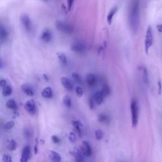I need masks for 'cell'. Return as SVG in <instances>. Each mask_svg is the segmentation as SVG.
I'll return each mask as SVG.
<instances>
[{
    "label": "cell",
    "mask_w": 162,
    "mask_h": 162,
    "mask_svg": "<svg viewBox=\"0 0 162 162\" xmlns=\"http://www.w3.org/2000/svg\"><path fill=\"white\" fill-rule=\"evenodd\" d=\"M128 23L133 32L138 30L140 24V0H132L129 7Z\"/></svg>",
    "instance_id": "cell-1"
},
{
    "label": "cell",
    "mask_w": 162,
    "mask_h": 162,
    "mask_svg": "<svg viewBox=\"0 0 162 162\" xmlns=\"http://www.w3.org/2000/svg\"><path fill=\"white\" fill-rule=\"evenodd\" d=\"M131 111L132 116V125L133 128H135L138 124L139 118V106L137 101L133 99L131 103Z\"/></svg>",
    "instance_id": "cell-2"
},
{
    "label": "cell",
    "mask_w": 162,
    "mask_h": 162,
    "mask_svg": "<svg viewBox=\"0 0 162 162\" xmlns=\"http://www.w3.org/2000/svg\"><path fill=\"white\" fill-rule=\"evenodd\" d=\"M55 27L59 31L67 34H72L74 31V29L71 25L61 21H57L55 23Z\"/></svg>",
    "instance_id": "cell-3"
},
{
    "label": "cell",
    "mask_w": 162,
    "mask_h": 162,
    "mask_svg": "<svg viewBox=\"0 0 162 162\" xmlns=\"http://www.w3.org/2000/svg\"><path fill=\"white\" fill-rule=\"evenodd\" d=\"M153 36L152 29L151 27H148L146 30V33L145 43H144L145 51L147 54L148 53L150 48L153 44Z\"/></svg>",
    "instance_id": "cell-4"
},
{
    "label": "cell",
    "mask_w": 162,
    "mask_h": 162,
    "mask_svg": "<svg viewBox=\"0 0 162 162\" xmlns=\"http://www.w3.org/2000/svg\"><path fill=\"white\" fill-rule=\"evenodd\" d=\"M21 24L24 29V30L30 33L33 30V25H32V21L27 15H22L20 17Z\"/></svg>",
    "instance_id": "cell-5"
},
{
    "label": "cell",
    "mask_w": 162,
    "mask_h": 162,
    "mask_svg": "<svg viewBox=\"0 0 162 162\" xmlns=\"http://www.w3.org/2000/svg\"><path fill=\"white\" fill-rule=\"evenodd\" d=\"M40 38L44 43H48L51 42L53 39V33L52 30L49 29H44L42 32Z\"/></svg>",
    "instance_id": "cell-6"
},
{
    "label": "cell",
    "mask_w": 162,
    "mask_h": 162,
    "mask_svg": "<svg viewBox=\"0 0 162 162\" xmlns=\"http://www.w3.org/2000/svg\"><path fill=\"white\" fill-rule=\"evenodd\" d=\"M70 154L74 156L76 162H84V158L83 152L77 148H74L70 151Z\"/></svg>",
    "instance_id": "cell-7"
},
{
    "label": "cell",
    "mask_w": 162,
    "mask_h": 162,
    "mask_svg": "<svg viewBox=\"0 0 162 162\" xmlns=\"http://www.w3.org/2000/svg\"><path fill=\"white\" fill-rule=\"evenodd\" d=\"M80 150L83 155L86 157H89L92 155V148L90 144L87 141H83L81 144Z\"/></svg>",
    "instance_id": "cell-8"
},
{
    "label": "cell",
    "mask_w": 162,
    "mask_h": 162,
    "mask_svg": "<svg viewBox=\"0 0 162 162\" xmlns=\"http://www.w3.org/2000/svg\"><path fill=\"white\" fill-rule=\"evenodd\" d=\"M24 108L29 113V114H32V115L36 113V107L34 100H30L26 101L24 105Z\"/></svg>",
    "instance_id": "cell-9"
},
{
    "label": "cell",
    "mask_w": 162,
    "mask_h": 162,
    "mask_svg": "<svg viewBox=\"0 0 162 162\" xmlns=\"http://www.w3.org/2000/svg\"><path fill=\"white\" fill-rule=\"evenodd\" d=\"M71 49L73 52L78 53H83L86 52V46L82 43H75L72 44Z\"/></svg>",
    "instance_id": "cell-10"
},
{
    "label": "cell",
    "mask_w": 162,
    "mask_h": 162,
    "mask_svg": "<svg viewBox=\"0 0 162 162\" xmlns=\"http://www.w3.org/2000/svg\"><path fill=\"white\" fill-rule=\"evenodd\" d=\"M8 31L7 30V28L3 24H2L1 27H0V43H1V44L6 42L8 38Z\"/></svg>",
    "instance_id": "cell-11"
},
{
    "label": "cell",
    "mask_w": 162,
    "mask_h": 162,
    "mask_svg": "<svg viewBox=\"0 0 162 162\" xmlns=\"http://www.w3.org/2000/svg\"><path fill=\"white\" fill-rule=\"evenodd\" d=\"M30 155V148L29 146H25L23 148L21 155L20 162H28Z\"/></svg>",
    "instance_id": "cell-12"
},
{
    "label": "cell",
    "mask_w": 162,
    "mask_h": 162,
    "mask_svg": "<svg viewBox=\"0 0 162 162\" xmlns=\"http://www.w3.org/2000/svg\"><path fill=\"white\" fill-rule=\"evenodd\" d=\"M61 83L65 89H66L67 90L70 91L73 90L74 85L71 82V80L69 78L66 77H62L61 78Z\"/></svg>",
    "instance_id": "cell-13"
},
{
    "label": "cell",
    "mask_w": 162,
    "mask_h": 162,
    "mask_svg": "<svg viewBox=\"0 0 162 162\" xmlns=\"http://www.w3.org/2000/svg\"><path fill=\"white\" fill-rule=\"evenodd\" d=\"M48 158L52 162H60L61 158L60 154L55 151L51 150L48 153Z\"/></svg>",
    "instance_id": "cell-14"
},
{
    "label": "cell",
    "mask_w": 162,
    "mask_h": 162,
    "mask_svg": "<svg viewBox=\"0 0 162 162\" xmlns=\"http://www.w3.org/2000/svg\"><path fill=\"white\" fill-rule=\"evenodd\" d=\"M41 95L44 98L51 99V98H52L53 95V90L50 87H46L44 89H43V90L42 91Z\"/></svg>",
    "instance_id": "cell-15"
},
{
    "label": "cell",
    "mask_w": 162,
    "mask_h": 162,
    "mask_svg": "<svg viewBox=\"0 0 162 162\" xmlns=\"http://www.w3.org/2000/svg\"><path fill=\"white\" fill-rule=\"evenodd\" d=\"M117 11H118V7H113V8H111V10L110 11V12L108 13V14L107 15L106 20H107V22H108L109 25L111 24L113 19V17H115V15L117 13Z\"/></svg>",
    "instance_id": "cell-16"
},
{
    "label": "cell",
    "mask_w": 162,
    "mask_h": 162,
    "mask_svg": "<svg viewBox=\"0 0 162 162\" xmlns=\"http://www.w3.org/2000/svg\"><path fill=\"white\" fill-rule=\"evenodd\" d=\"M93 98H94V100L96 103L97 105H100L103 103L104 99H105V97L102 94L101 91H99V92H97L94 94Z\"/></svg>",
    "instance_id": "cell-17"
},
{
    "label": "cell",
    "mask_w": 162,
    "mask_h": 162,
    "mask_svg": "<svg viewBox=\"0 0 162 162\" xmlns=\"http://www.w3.org/2000/svg\"><path fill=\"white\" fill-rule=\"evenodd\" d=\"M72 124L74 127V128L75 129V131L80 136L82 135V129H83V125L80 122L77 121V120H72Z\"/></svg>",
    "instance_id": "cell-18"
},
{
    "label": "cell",
    "mask_w": 162,
    "mask_h": 162,
    "mask_svg": "<svg viewBox=\"0 0 162 162\" xmlns=\"http://www.w3.org/2000/svg\"><path fill=\"white\" fill-rule=\"evenodd\" d=\"M22 91L29 96H32L34 94V92L32 88L28 84H23L21 87Z\"/></svg>",
    "instance_id": "cell-19"
},
{
    "label": "cell",
    "mask_w": 162,
    "mask_h": 162,
    "mask_svg": "<svg viewBox=\"0 0 162 162\" xmlns=\"http://www.w3.org/2000/svg\"><path fill=\"white\" fill-rule=\"evenodd\" d=\"M96 82V77L92 74H89L86 77V83L90 86H92L95 85Z\"/></svg>",
    "instance_id": "cell-20"
},
{
    "label": "cell",
    "mask_w": 162,
    "mask_h": 162,
    "mask_svg": "<svg viewBox=\"0 0 162 162\" xmlns=\"http://www.w3.org/2000/svg\"><path fill=\"white\" fill-rule=\"evenodd\" d=\"M6 106L8 108L13 110H17L18 109L17 103H16V101L13 99H10L8 100L6 103Z\"/></svg>",
    "instance_id": "cell-21"
},
{
    "label": "cell",
    "mask_w": 162,
    "mask_h": 162,
    "mask_svg": "<svg viewBox=\"0 0 162 162\" xmlns=\"http://www.w3.org/2000/svg\"><path fill=\"white\" fill-rule=\"evenodd\" d=\"M58 58L60 62L63 65H67V56L63 53H58L57 54Z\"/></svg>",
    "instance_id": "cell-22"
},
{
    "label": "cell",
    "mask_w": 162,
    "mask_h": 162,
    "mask_svg": "<svg viewBox=\"0 0 162 162\" xmlns=\"http://www.w3.org/2000/svg\"><path fill=\"white\" fill-rule=\"evenodd\" d=\"M63 103L67 108H70L72 106V101L69 95H65L63 98Z\"/></svg>",
    "instance_id": "cell-23"
},
{
    "label": "cell",
    "mask_w": 162,
    "mask_h": 162,
    "mask_svg": "<svg viewBox=\"0 0 162 162\" xmlns=\"http://www.w3.org/2000/svg\"><path fill=\"white\" fill-rule=\"evenodd\" d=\"M17 142L14 140H11L8 146H7V148L9 151H13L17 150Z\"/></svg>",
    "instance_id": "cell-24"
},
{
    "label": "cell",
    "mask_w": 162,
    "mask_h": 162,
    "mask_svg": "<svg viewBox=\"0 0 162 162\" xmlns=\"http://www.w3.org/2000/svg\"><path fill=\"white\" fill-rule=\"evenodd\" d=\"M12 93V89L10 86L7 85L4 88H2V94L3 96H9Z\"/></svg>",
    "instance_id": "cell-25"
},
{
    "label": "cell",
    "mask_w": 162,
    "mask_h": 162,
    "mask_svg": "<svg viewBox=\"0 0 162 162\" xmlns=\"http://www.w3.org/2000/svg\"><path fill=\"white\" fill-rule=\"evenodd\" d=\"M101 92L102 93V94L105 96V97H106V96H108L109 95H110L111 94V89H110V88L105 84V85H103L102 88H101Z\"/></svg>",
    "instance_id": "cell-26"
},
{
    "label": "cell",
    "mask_w": 162,
    "mask_h": 162,
    "mask_svg": "<svg viewBox=\"0 0 162 162\" xmlns=\"http://www.w3.org/2000/svg\"><path fill=\"white\" fill-rule=\"evenodd\" d=\"M98 120L100 122L104 123V124L108 123L109 120H110L108 117L106 115L104 114V113H100L98 117Z\"/></svg>",
    "instance_id": "cell-27"
},
{
    "label": "cell",
    "mask_w": 162,
    "mask_h": 162,
    "mask_svg": "<svg viewBox=\"0 0 162 162\" xmlns=\"http://www.w3.org/2000/svg\"><path fill=\"white\" fill-rule=\"evenodd\" d=\"M94 136H95V138L97 141H100L103 138L104 134L101 130L98 129V130H96L94 132Z\"/></svg>",
    "instance_id": "cell-28"
},
{
    "label": "cell",
    "mask_w": 162,
    "mask_h": 162,
    "mask_svg": "<svg viewBox=\"0 0 162 162\" xmlns=\"http://www.w3.org/2000/svg\"><path fill=\"white\" fill-rule=\"evenodd\" d=\"M14 125H15L14 122L12 120H10V121L6 122L4 124L3 128H4V129H5V130H10V129H11L14 127Z\"/></svg>",
    "instance_id": "cell-29"
},
{
    "label": "cell",
    "mask_w": 162,
    "mask_h": 162,
    "mask_svg": "<svg viewBox=\"0 0 162 162\" xmlns=\"http://www.w3.org/2000/svg\"><path fill=\"white\" fill-rule=\"evenodd\" d=\"M72 77L74 79L75 82H77L78 83H80L81 82H82V80H81V77H80V75L77 73H75V72L72 73Z\"/></svg>",
    "instance_id": "cell-30"
},
{
    "label": "cell",
    "mask_w": 162,
    "mask_h": 162,
    "mask_svg": "<svg viewBox=\"0 0 162 162\" xmlns=\"http://www.w3.org/2000/svg\"><path fill=\"white\" fill-rule=\"evenodd\" d=\"M68 139H69V140L70 142H72V143L75 142V141H76V136H75V133H73V132H70L69 134Z\"/></svg>",
    "instance_id": "cell-31"
},
{
    "label": "cell",
    "mask_w": 162,
    "mask_h": 162,
    "mask_svg": "<svg viewBox=\"0 0 162 162\" xmlns=\"http://www.w3.org/2000/svg\"><path fill=\"white\" fill-rule=\"evenodd\" d=\"M75 92H76L77 96H79V97H82L83 95L84 91H83V89L82 88L79 87V86H77V87H76V88H75Z\"/></svg>",
    "instance_id": "cell-32"
},
{
    "label": "cell",
    "mask_w": 162,
    "mask_h": 162,
    "mask_svg": "<svg viewBox=\"0 0 162 162\" xmlns=\"http://www.w3.org/2000/svg\"><path fill=\"white\" fill-rule=\"evenodd\" d=\"M143 79L145 83L148 84V74L147 70L146 69V68L143 69Z\"/></svg>",
    "instance_id": "cell-33"
},
{
    "label": "cell",
    "mask_w": 162,
    "mask_h": 162,
    "mask_svg": "<svg viewBox=\"0 0 162 162\" xmlns=\"http://www.w3.org/2000/svg\"><path fill=\"white\" fill-rule=\"evenodd\" d=\"M3 162H13L11 157L8 155H4L2 158Z\"/></svg>",
    "instance_id": "cell-34"
},
{
    "label": "cell",
    "mask_w": 162,
    "mask_h": 162,
    "mask_svg": "<svg viewBox=\"0 0 162 162\" xmlns=\"http://www.w3.org/2000/svg\"><path fill=\"white\" fill-rule=\"evenodd\" d=\"M52 139L53 141V142L55 144H58L60 142V139L56 135H53L52 137Z\"/></svg>",
    "instance_id": "cell-35"
},
{
    "label": "cell",
    "mask_w": 162,
    "mask_h": 162,
    "mask_svg": "<svg viewBox=\"0 0 162 162\" xmlns=\"http://www.w3.org/2000/svg\"><path fill=\"white\" fill-rule=\"evenodd\" d=\"M89 106H90V108L91 109H93L94 107V103H96L94 100V98H90L89 100Z\"/></svg>",
    "instance_id": "cell-36"
},
{
    "label": "cell",
    "mask_w": 162,
    "mask_h": 162,
    "mask_svg": "<svg viewBox=\"0 0 162 162\" xmlns=\"http://www.w3.org/2000/svg\"><path fill=\"white\" fill-rule=\"evenodd\" d=\"M74 3V0H67V5H68V10L69 11H70L73 4Z\"/></svg>",
    "instance_id": "cell-37"
},
{
    "label": "cell",
    "mask_w": 162,
    "mask_h": 162,
    "mask_svg": "<svg viewBox=\"0 0 162 162\" xmlns=\"http://www.w3.org/2000/svg\"><path fill=\"white\" fill-rule=\"evenodd\" d=\"M158 94L160 95L161 93V91H162V85H161V83L160 80H159L158 82Z\"/></svg>",
    "instance_id": "cell-38"
},
{
    "label": "cell",
    "mask_w": 162,
    "mask_h": 162,
    "mask_svg": "<svg viewBox=\"0 0 162 162\" xmlns=\"http://www.w3.org/2000/svg\"><path fill=\"white\" fill-rule=\"evenodd\" d=\"M7 84V81L4 79H2L1 81H0V86H1L2 88H4L5 86H6Z\"/></svg>",
    "instance_id": "cell-39"
},
{
    "label": "cell",
    "mask_w": 162,
    "mask_h": 162,
    "mask_svg": "<svg viewBox=\"0 0 162 162\" xmlns=\"http://www.w3.org/2000/svg\"><path fill=\"white\" fill-rule=\"evenodd\" d=\"M38 141L36 139V141L34 146V154L36 155L38 153Z\"/></svg>",
    "instance_id": "cell-40"
},
{
    "label": "cell",
    "mask_w": 162,
    "mask_h": 162,
    "mask_svg": "<svg viewBox=\"0 0 162 162\" xmlns=\"http://www.w3.org/2000/svg\"><path fill=\"white\" fill-rule=\"evenodd\" d=\"M157 29L159 32H162V25L160 24V25H157Z\"/></svg>",
    "instance_id": "cell-41"
},
{
    "label": "cell",
    "mask_w": 162,
    "mask_h": 162,
    "mask_svg": "<svg viewBox=\"0 0 162 162\" xmlns=\"http://www.w3.org/2000/svg\"><path fill=\"white\" fill-rule=\"evenodd\" d=\"M43 77H44V79L46 81V82H47L48 80H49V77H48V76L46 74H43Z\"/></svg>",
    "instance_id": "cell-42"
},
{
    "label": "cell",
    "mask_w": 162,
    "mask_h": 162,
    "mask_svg": "<svg viewBox=\"0 0 162 162\" xmlns=\"http://www.w3.org/2000/svg\"><path fill=\"white\" fill-rule=\"evenodd\" d=\"M43 1H44V2H46V1H47V0H43Z\"/></svg>",
    "instance_id": "cell-43"
}]
</instances>
